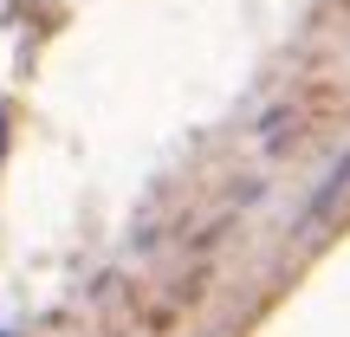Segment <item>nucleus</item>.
I'll use <instances>...</instances> for the list:
<instances>
[{"mask_svg":"<svg viewBox=\"0 0 350 337\" xmlns=\"http://www.w3.org/2000/svg\"><path fill=\"white\" fill-rule=\"evenodd\" d=\"M344 188H350V156H344V163H338V169L325 175V188L312 195V208H305V221H325V214L338 208V195H344Z\"/></svg>","mask_w":350,"mask_h":337,"instance_id":"nucleus-1","label":"nucleus"},{"mask_svg":"<svg viewBox=\"0 0 350 337\" xmlns=\"http://www.w3.org/2000/svg\"><path fill=\"white\" fill-rule=\"evenodd\" d=\"M0 150H7V117H0Z\"/></svg>","mask_w":350,"mask_h":337,"instance_id":"nucleus-2","label":"nucleus"}]
</instances>
